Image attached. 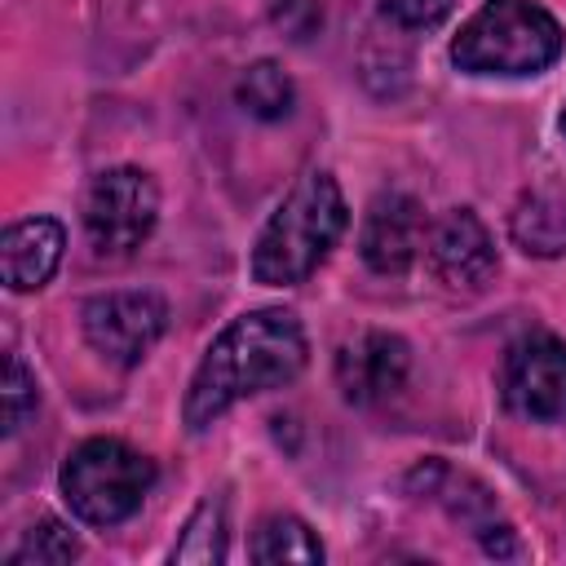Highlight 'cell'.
<instances>
[{
  "instance_id": "6da1fadb",
  "label": "cell",
  "mask_w": 566,
  "mask_h": 566,
  "mask_svg": "<svg viewBox=\"0 0 566 566\" xmlns=\"http://www.w3.org/2000/svg\"><path fill=\"white\" fill-rule=\"evenodd\" d=\"M310 345L305 327L292 310H248L199 358L190 389H186V429L203 433L217 416H226L234 402L283 389L305 371Z\"/></svg>"
},
{
  "instance_id": "7a4b0ae2",
  "label": "cell",
  "mask_w": 566,
  "mask_h": 566,
  "mask_svg": "<svg viewBox=\"0 0 566 566\" xmlns=\"http://www.w3.org/2000/svg\"><path fill=\"white\" fill-rule=\"evenodd\" d=\"M345 221H349V208L336 177L323 168H310L261 226L252 248V279L265 287L305 283L345 234Z\"/></svg>"
},
{
  "instance_id": "3957f363",
  "label": "cell",
  "mask_w": 566,
  "mask_h": 566,
  "mask_svg": "<svg viewBox=\"0 0 566 566\" xmlns=\"http://www.w3.org/2000/svg\"><path fill=\"white\" fill-rule=\"evenodd\" d=\"M562 22L535 0H482L451 40V62L469 75H539L562 57Z\"/></svg>"
},
{
  "instance_id": "277c9868",
  "label": "cell",
  "mask_w": 566,
  "mask_h": 566,
  "mask_svg": "<svg viewBox=\"0 0 566 566\" xmlns=\"http://www.w3.org/2000/svg\"><path fill=\"white\" fill-rule=\"evenodd\" d=\"M57 486L80 522L115 526L142 509L146 491L155 486V464L119 438H88L66 455Z\"/></svg>"
},
{
  "instance_id": "5b68a950",
  "label": "cell",
  "mask_w": 566,
  "mask_h": 566,
  "mask_svg": "<svg viewBox=\"0 0 566 566\" xmlns=\"http://www.w3.org/2000/svg\"><path fill=\"white\" fill-rule=\"evenodd\" d=\"M159 221V186L142 168H106L84 190V234L93 256L124 261L133 256Z\"/></svg>"
},
{
  "instance_id": "8992f818",
  "label": "cell",
  "mask_w": 566,
  "mask_h": 566,
  "mask_svg": "<svg viewBox=\"0 0 566 566\" xmlns=\"http://www.w3.org/2000/svg\"><path fill=\"white\" fill-rule=\"evenodd\" d=\"M84 340L115 367H137L168 327V301L159 292H102L80 310Z\"/></svg>"
},
{
  "instance_id": "52a82bcc",
  "label": "cell",
  "mask_w": 566,
  "mask_h": 566,
  "mask_svg": "<svg viewBox=\"0 0 566 566\" xmlns=\"http://www.w3.org/2000/svg\"><path fill=\"white\" fill-rule=\"evenodd\" d=\"M504 407L522 420H566V340L553 332H526L509 345L500 371Z\"/></svg>"
},
{
  "instance_id": "ba28073f",
  "label": "cell",
  "mask_w": 566,
  "mask_h": 566,
  "mask_svg": "<svg viewBox=\"0 0 566 566\" xmlns=\"http://www.w3.org/2000/svg\"><path fill=\"white\" fill-rule=\"evenodd\" d=\"M424 256H429V270L433 279L447 287V292H482L495 270H500V256H495V239L491 230L482 226V217L473 208H451L442 212L433 226H429V239H424Z\"/></svg>"
},
{
  "instance_id": "9c48e42d",
  "label": "cell",
  "mask_w": 566,
  "mask_h": 566,
  "mask_svg": "<svg viewBox=\"0 0 566 566\" xmlns=\"http://www.w3.org/2000/svg\"><path fill=\"white\" fill-rule=\"evenodd\" d=\"M407 371L411 349L394 332H358L336 349V385L354 407H376L394 398L407 385Z\"/></svg>"
},
{
  "instance_id": "30bf717a",
  "label": "cell",
  "mask_w": 566,
  "mask_h": 566,
  "mask_svg": "<svg viewBox=\"0 0 566 566\" xmlns=\"http://www.w3.org/2000/svg\"><path fill=\"white\" fill-rule=\"evenodd\" d=\"M429 239L424 208L402 190H380L363 217L358 252L376 274H407Z\"/></svg>"
},
{
  "instance_id": "8fae6325",
  "label": "cell",
  "mask_w": 566,
  "mask_h": 566,
  "mask_svg": "<svg viewBox=\"0 0 566 566\" xmlns=\"http://www.w3.org/2000/svg\"><path fill=\"white\" fill-rule=\"evenodd\" d=\"M62 248H66V230L53 217H27L13 221L0 239V274L9 292H35L53 279V270L62 265Z\"/></svg>"
},
{
  "instance_id": "7c38bea8",
  "label": "cell",
  "mask_w": 566,
  "mask_h": 566,
  "mask_svg": "<svg viewBox=\"0 0 566 566\" xmlns=\"http://www.w3.org/2000/svg\"><path fill=\"white\" fill-rule=\"evenodd\" d=\"M509 239L526 256H539V261L562 256L566 252V186L562 181L531 186L509 212Z\"/></svg>"
},
{
  "instance_id": "4fadbf2b",
  "label": "cell",
  "mask_w": 566,
  "mask_h": 566,
  "mask_svg": "<svg viewBox=\"0 0 566 566\" xmlns=\"http://www.w3.org/2000/svg\"><path fill=\"white\" fill-rule=\"evenodd\" d=\"M407 486L420 491L424 500L442 504L451 517H460V522H469V526H478V531L491 526V517H495V495H491L478 478L455 473V469L442 464V460H424V464H416L411 478H407Z\"/></svg>"
},
{
  "instance_id": "5bb4252c",
  "label": "cell",
  "mask_w": 566,
  "mask_h": 566,
  "mask_svg": "<svg viewBox=\"0 0 566 566\" xmlns=\"http://www.w3.org/2000/svg\"><path fill=\"white\" fill-rule=\"evenodd\" d=\"M248 557H252V562H305V566H314V562H323V544H318V535H314L301 517H292V513H270V517H261V526L252 531Z\"/></svg>"
},
{
  "instance_id": "9a60e30c",
  "label": "cell",
  "mask_w": 566,
  "mask_h": 566,
  "mask_svg": "<svg viewBox=\"0 0 566 566\" xmlns=\"http://www.w3.org/2000/svg\"><path fill=\"white\" fill-rule=\"evenodd\" d=\"M234 102H239L252 119L274 124V119H287V115H292L296 88H292V75H287L279 62L261 57V62H252V66L239 75V84H234Z\"/></svg>"
},
{
  "instance_id": "2e32d148",
  "label": "cell",
  "mask_w": 566,
  "mask_h": 566,
  "mask_svg": "<svg viewBox=\"0 0 566 566\" xmlns=\"http://www.w3.org/2000/svg\"><path fill=\"white\" fill-rule=\"evenodd\" d=\"M168 557L172 562H195V566H212V562L226 557V504L217 495H208L190 513V522H186V531H181V539L172 544Z\"/></svg>"
},
{
  "instance_id": "e0dca14e",
  "label": "cell",
  "mask_w": 566,
  "mask_h": 566,
  "mask_svg": "<svg viewBox=\"0 0 566 566\" xmlns=\"http://www.w3.org/2000/svg\"><path fill=\"white\" fill-rule=\"evenodd\" d=\"M75 557H80V539L71 535V526L57 517H40L35 526H27L22 544L9 553V566H62Z\"/></svg>"
},
{
  "instance_id": "ac0fdd59",
  "label": "cell",
  "mask_w": 566,
  "mask_h": 566,
  "mask_svg": "<svg viewBox=\"0 0 566 566\" xmlns=\"http://www.w3.org/2000/svg\"><path fill=\"white\" fill-rule=\"evenodd\" d=\"M35 376L27 371V363L18 354H4V433L13 438L27 416H35Z\"/></svg>"
},
{
  "instance_id": "d6986e66",
  "label": "cell",
  "mask_w": 566,
  "mask_h": 566,
  "mask_svg": "<svg viewBox=\"0 0 566 566\" xmlns=\"http://www.w3.org/2000/svg\"><path fill=\"white\" fill-rule=\"evenodd\" d=\"M274 22L292 35V40H310L323 27V9L318 0H279L274 4Z\"/></svg>"
},
{
  "instance_id": "ffe728a7",
  "label": "cell",
  "mask_w": 566,
  "mask_h": 566,
  "mask_svg": "<svg viewBox=\"0 0 566 566\" xmlns=\"http://www.w3.org/2000/svg\"><path fill=\"white\" fill-rule=\"evenodd\" d=\"M398 27H438L455 0H380Z\"/></svg>"
},
{
  "instance_id": "44dd1931",
  "label": "cell",
  "mask_w": 566,
  "mask_h": 566,
  "mask_svg": "<svg viewBox=\"0 0 566 566\" xmlns=\"http://www.w3.org/2000/svg\"><path fill=\"white\" fill-rule=\"evenodd\" d=\"M478 535H482V548H486L491 557H517V553H522L517 539H513V526H504V522H500V526L491 522V526H482Z\"/></svg>"
},
{
  "instance_id": "7402d4cb",
  "label": "cell",
  "mask_w": 566,
  "mask_h": 566,
  "mask_svg": "<svg viewBox=\"0 0 566 566\" xmlns=\"http://www.w3.org/2000/svg\"><path fill=\"white\" fill-rule=\"evenodd\" d=\"M562 133H566V106H562Z\"/></svg>"
}]
</instances>
